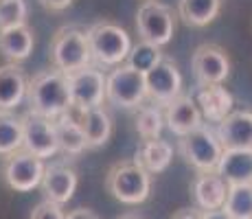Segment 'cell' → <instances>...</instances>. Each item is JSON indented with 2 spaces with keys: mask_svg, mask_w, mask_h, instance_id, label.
<instances>
[{
  "mask_svg": "<svg viewBox=\"0 0 252 219\" xmlns=\"http://www.w3.org/2000/svg\"><path fill=\"white\" fill-rule=\"evenodd\" d=\"M215 173L228 187L252 184V149H224Z\"/></svg>",
  "mask_w": 252,
  "mask_h": 219,
  "instance_id": "cell-18",
  "label": "cell"
},
{
  "mask_svg": "<svg viewBox=\"0 0 252 219\" xmlns=\"http://www.w3.org/2000/svg\"><path fill=\"white\" fill-rule=\"evenodd\" d=\"M88 37V46H90V55L92 62L96 66H105V68H116L121 64H125L129 51H132V40L129 33L123 27L114 22H96L86 31Z\"/></svg>",
  "mask_w": 252,
  "mask_h": 219,
  "instance_id": "cell-2",
  "label": "cell"
},
{
  "mask_svg": "<svg viewBox=\"0 0 252 219\" xmlns=\"http://www.w3.org/2000/svg\"><path fill=\"white\" fill-rule=\"evenodd\" d=\"M164 127V114L158 105L149 103V105H140L138 114H136V131L143 140H156L160 138Z\"/></svg>",
  "mask_w": 252,
  "mask_h": 219,
  "instance_id": "cell-27",
  "label": "cell"
},
{
  "mask_svg": "<svg viewBox=\"0 0 252 219\" xmlns=\"http://www.w3.org/2000/svg\"><path fill=\"white\" fill-rule=\"evenodd\" d=\"M195 103H197V110H200V114H202V121L206 119L208 123L220 125L232 112V94L221 84L202 86L200 92H197Z\"/></svg>",
  "mask_w": 252,
  "mask_h": 219,
  "instance_id": "cell-19",
  "label": "cell"
},
{
  "mask_svg": "<svg viewBox=\"0 0 252 219\" xmlns=\"http://www.w3.org/2000/svg\"><path fill=\"white\" fill-rule=\"evenodd\" d=\"M145 88H147V99L154 105L167 108L182 94V75L171 60L162 57L152 70L145 72Z\"/></svg>",
  "mask_w": 252,
  "mask_h": 219,
  "instance_id": "cell-10",
  "label": "cell"
},
{
  "mask_svg": "<svg viewBox=\"0 0 252 219\" xmlns=\"http://www.w3.org/2000/svg\"><path fill=\"white\" fill-rule=\"evenodd\" d=\"M77 184H79V178H77L75 169L64 162H53L44 169L40 187L48 202H55L62 206V204L72 199L77 191Z\"/></svg>",
  "mask_w": 252,
  "mask_h": 219,
  "instance_id": "cell-14",
  "label": "cell"
},
{
  "mask_svg": "<svg viewBox=\"0 0 252 219\" xmlns=\"http://www.w3.org/2000/svg\"><path fill=\"white\" fill-rule=\"evenodd\" d=\"M66 219H99L96 213H92L90 208H75V211H70Z\"/></svg>",
  "mask_w": 252,
  "mask_h": 219,
  "instance_id": "cell-31",
  "label": "cell"
},
{
  "mask_svg": "<svg viewBox=\"0 0 252 219\" xmlns=\"http://www.w3.org/2000/svg\"><path fill=\"white\" fill-rule=\"evenodd\" d=\"M105 188L121 204H143L152 191V175L134 160H123L116 162L105 175Z\"/></svg>",
  "mask_w": 252,
  "mask_h": 219,
  "instance_id": "cell-3",
  "label": "cell"
},
{
  "mask_svg": "<svg viewBox=\"0 0 252 219\" xmlns=\"http://www.w3.org/2000/svg\"><path fill=\"white\" fill-rule=\"evenodd\" d=\"M81 129H84L88 149L103 147L110 140V136H112V119H110L108 110L103 105L84 110V114H81Z\"/></svg>",
  "mask_w": 252,
  "mask_h": 219,
  "instance_id": "cell-23",
  "label": "cell"
},
{
  "mask_svg": "<svg viewBox=\"0 0 252 219\" xmlns=\"http://www.w3.org/2000/svg\"><path fill=\"white\" fill-rule=\"evenodd\" d=\"M162 57L164 55H162V51L158 46H154V44H147V42L140 40L136 46H132V51H129L125 64L132 66L134 70H138V72H143V75H145V72L152 70V68L156 66Z\"/></svg>",
  "mask_w": 252,
  "mask_h": 219,
  "instance_id": "cell-28",
  "label": "cell"
},
{
  "mask_svg": "<svg viewBox=\"0 0 252 219\" xmlns=\"http://www.w3.org/2000/svg\"><path fill=\"white\" fill-rule=\"evenodd\" d=\"M22 149V121L11 112H0V156H11Z\"/></svg>",
  "mask_w": 252,
  "mask_h": 219,
  "instance_id": "cell-25",
  "label": "cell"
},
{
  "mask_svg": "<svg viewBox=\"0 0 252 219\" xmlns=\"http://www.w3.org/2000/svg\"><path fill=\"white\" fill-rule=\"evenodd\" d=\"M171 219H202V211H197V208H182Z\"/></svg>",
  "mask_w": 252,
  "mask_h": 219,
  "instance_id": "cell-33",
  "label": "cell"
},
{
  "mask_svg": "<svg viewBox=\"0 0 252 219\" xmlns=\"http://www.w3.org/2000/svg\"><path fill=\"white\" fill-rule=\"evenodd\" d=\"M27 77L16 64L0 66V112H11L27 96Z\"/></svg>",
  "mask_w": 252,
  "mask_h": 219,
  "instance_id": "cell-20",
  "label": "cell"
},
{
  "mask_svg": "<svg viewBox=\"0 0 252 219\" xmlns=\"http://www.w3.org/2000/svg\"><path fill=\"white\" fill-rule=\"evenodd\" d=\"M31 219H66V213L60 204L44 199V202H40L35 208H33Z\"/></svg>",
  "mask_w": 252,
  "mask_h": 219,
  "instance_id": "cell-30",
  "label": "cell"
},
{
  "mask_svg": "<svg viewBox=\"0 0 252 219\" xmlns=\"http://www.w3.org/2000/svg\"><path fill=\"white\" fill-rule=\"evenodd\" d=\"M136 29L143 42L162 48L173 37L176 18L167 4L156 2V0H145L136 11Z\"/></svg>",
  "mask_w": 252,
  "mask_h": 219,
  "instance_id": "cell-7",
  "label": "cell"
},
{
  "mask_svg": "<svg viewBox=\"0 0 252 219\" xmlns=\"http://www.w3.org/2000/svg\"><path fill=\"white\" fill-rule=\"evenodd\" d=\"M202 219H232V217L224 208H220V211H202Z\"/></svg>",
  "mask_w": 252,
  "mask_h": 219,
  "instance_id": "cell-34",
  "label": "cell"
},
{
  "mask_svg": "<svg viewBox=\"0 0 252 219\" xmlns=\"http://www.w3.org/2000/svg\"><path fill=\"white\" fill-rule=\"evenodd\" d=\"M224 211L232 219H252V184L228 187Z\"/></svg>",
  "mask_w": 252,
  "mask_h": 219,
  "instance_id": "cell-26",
  "label": "cell"
},
{
  "mask_svg": "<svg viewBox=\"0 0 252 219\" xmlns=\"http://www.w3.org/2000/svg\"><path fill=\"white\" fill-rule=\"evenodd\" d=\"M29 7L27 0H0V31L27 24Z\"/></svg>",
  "mask_w": 252,
  "mask_h": 219,
  "instance_id": "cell-29",
  "label": "cell"
},
{
  "mask_svg": "<svg viewBox=\"0 0 252 219\" xmlns=\"http://www.w3.org/2000/svg\"><path fill=\"white\" fill-rule=\"evenodd\" d=\"M193 75L202 86H217L228 79L230 60L226 51L217 44H202L193 53Z\"/></svg>",
  "mask_w": 252,
  "mask_h": 219,
  "instance_id": "cell-12",
  "label": "cell"
},
{
  "mask_svg": "<svg viewBox=\"0 0 252 219\" xmlns=\"http://www.w3.org/2000/svg\"><path fill=\"white\" fill-rule=\"evenodd\" d=\"M147 99L145 75L132 66L121 64L105 77V101L114 108L134 110L140 108Z\"/></svg>",
  "mask_w": 252,
  "mask_h": 219,
  "instance_id": "cell-5",
  "label": "cell"
},
{
  "mask_svg": "<svg viewBox=\"0 0 252 219\" xmlns=\"http://www.w3.org/2000/svg\"><path fill=\"white\" fill-rule=\"evenodd\" d=\"M70 2H72V0H40L42 7L51 9V11H62V9L70 7Z\"/></svg>",
  "mask_w": 252,
  "mask_h": 219,
  "instance_id": "cell-32",
  "label": "cell"
},
{
  "mask_svg": "<svg viewBox=\"0 0 252 219\" xmlns=\"http://www.w3.org/2000/svg\"><path fill=\"white\" fill-rule=\"evenodd\" d=\"M81 114H84V110L70 105L64 114L57 116V119L53 121L57 147H60V152L66 154V156H79L88 149L84 129H81Z\"/></svg>",
  "mask_w": 252,
  "mask_h": 219,
  "instance_id": "cell-13",
  "label": "cell"
},
{
  "mask_svg": "<svg viewBox=\"0 0 252 219\" xmlns=\"http://www.w3.org/2000/svg\"><path fill=\"white\" fill-rule=\"evenodd\" d=\"M51 62L53 68L64 72V75H70V72L90 66L92 55L86 31H81L79 27L57 29L51 42Z\"/></svg>",
  "mask_w": 252,
  "mask_h": 219,
  "instance_id": "cell-4",
  "label": "cell"
},
{
  "mask_svg": "<svg viewBox=\"0 0 252 219\" xmlns=\"http://www.w3.org/2000/svg\"><path fill=\"white\" fill-rule=\"evenodd\" d=\"M221 0H180L178 11L180 18L191 27H206L217 18Z\"/></svg>",
  "mask_w": 252,
  "mask_h": 219,
  "instance_id": "cell-24",
  "label": "cell"
},
{
  "mask_svg": "<svg viewBox=\"0 0 252 219\" xmlns=\"http://www.w3.org/2000/svg\"><path fill=\"white\" fill-rule=\"evenodd\" d=\"M22 149L40 160L53 158L60 147H57L55 129H53V121L44 116L35 114V112H27L22 116Z\"/></svg>",
  "mask_w": 252,
  "mask_h": 219,
  "instance_id": "cell-11",
  "label": "cell"
},
{
  "mask_svg": "<svg viewBox=\"0 0 252 219\" xmlns=\"http://www.w3.org/2000/svg\"><path fill=\"white\" fill-rule=\"evenodd\" d=\"M224 149H252V112H230L215 129Z\"/></svg>",
  "mask_w": 252,
  "mask_h": 219,
  "instance_id": "cell-15",
  "label": "cell"
},
{
  "mask_svg": "<svg viewBox=\"0 0 252 219\" xmlns=\"http://www.w3.org/2000/svg\"><path fill=\"white\" fill-rule=\"evenodd\" d=\"M171 160H173V147L162 138L140 140V145L136 147V154H134V162L140 169H145L149 175L162 173L171 164Z\"/></svg>",
  "mask_w": 252,
  "mask_h": 219,
  "instance_id": "cell-22",
  "label": "cell"
},
{
  "mask_svg": "<svg viewBox=\"0 0 252 219\" xmlns=\"http://www.w3.org/2000/svg\"><path fill=\"white\" fill-rule=\"evenodd\" d=\"M68 77V92L70 105L81 110L99 108L105 101V75L99 66H86L81 70L70 72Z\"/></svg>",
  "mask_w": 252,
  "mask_h": 219,
  "instance_id": "cell-9",
  "label": "cell"
},
{
  "mask_svg": "<svg viewBox=\"0 0 252 219\" xmlns=\"http://www.w3.org/2000/svg\"><path fill=\"white\" fill-rule=\"evenodd\" d=\"M27 99L31 110L44 119L55 121L70 108V92H68V77L60 70H42L33 75L27 86Z\"/></svg>",
  "mask_w": 252,
  "mask_h": 219,
  "instance_id": "cell-1",
  "label": "cell"
},
{
  "mask_svg": "<svg viewBox=\"0 0 252 219\" xmlns=\"http://www.w3.org/2000/svg\"><path fill=\"white\" fill-rule=\"evenodd\" d=\"M44 160L35 158L29 152H20L7 156L2 160V178L9 188L20 193H29L42 184V175H44Z\"/></svg>",
  "mask_w": 252,
  "mask_h": 219,
  "instance_id": "cell-8",
  "label": "cell"
},
{
  "mask_svg": "<svg viewBox=\"0 0 252 219\" xmlns=\"http://www.w3.org/2000/svg\"><path fill=\"white\" fill-rule=\"evenodd\" d=\"M182 158L187 160L191 167H195L200 173L215 171L220 158L224 154V147L217 140L215 131L206 125H200L197 129H193L191 134L182 136L180 143H178Z\"/></svg>",
  "mask_w": 252,
  "mask_h": 219,
  "instance_id": "cell-6",
  "label": "cell"
},
{
  "mask_svg": "<svg viewBox=\"0 0 252 219\" xmlns=\"http://www.w3.org/2000/svg\"><path fill=\"white\" fill-rule=\"evenodd\" d=\"M193 199L197 204V211H220L224 208L228 184L220 178L215 171L200 173L191 184Z\"/></svg>",
  "mask_w": 252,
  "mask_h": 219,
  "instance_id": "cell-17",
  "label": "cell"
},
{
  "mask_svg": "<svg viewBox=\"0 0 252 219\" xmlns=\"http://www.w3.org/2000/svg\"><path fill=\"white\" fill-rule=\"evenodd\" d=\"M33 44H35V37H33V31L29 29V24L0 31V55L4 60H9L11 64L27 60L33 53Z\"/></svg>",
  "mask_w": 252,
  "mask_h": 219,
  "instance_id": "cell-21",
  "label": "cell"
},
{
  "mask_svg": "<svg viewBox=\"0 0 252 219\" xmlns=\"http://www.w3.org/2000/svg\"><path fill=\"white\" fill-rule=\"evenodd\" d=\"M164 123L169 125V129L176 136H187L191 134L193 129H197L202 123V114L197 110V103L193 96L189 94H180L176 101L167 105V112H164Z\"/></svg>",
  "mask_w": 252,
  "mask_h": 219,
  "instance_id": "cell-16",
  "label": "cell"
},
{
  "mask_svg": "<svg viewBox=\"0 0 252 219\" xmlns=\"http://www.w3.org/2000/svg\"><path fill=\"white\" fill-rule=\"evenodd\" d=\"M121 219H140V217H136V215H125V217H121Z\"/></svg>",
  "mask_w": 252,
  "mask_h": 219,
  "instance_id": "cell-35",
  "label": "cell"
}]
</instances>
